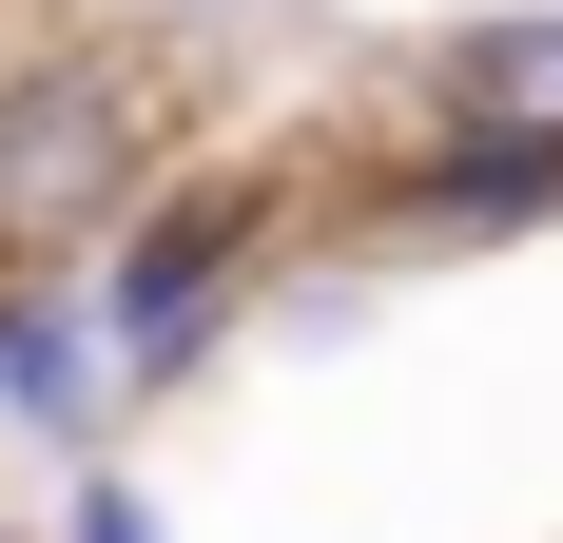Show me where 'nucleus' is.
<instances>
[{
	"mask_svg": "<svg viewBox=\"0 0 563 543\" xmlns=\"http://www.w3.org/2000/svg\"><path fill=\"white\" fill-rule=\"evenodd\" d=\"M175 78L136 20H20L0 40V291L98 272L175 175Z\"/></svg>",
	"mask_w": 563,
	"mask_h": 543,
	"instance_id": "f257e3e1",
	"label": "nucleus"
},
{
	"mask_svg": "<svg viewBox=\"0 0 563 543\" xmlns=\"http://www.w3.org/2000/svg\"><path fill=\"white\" fill-rule=\"evenodd\" d=\"M311 233H331V156H175V175H156V214L78 272V311H98L117 388H195Z\"/></svg>",
	"mask_w": 563,
	"mask_h": 543,
	"instance_id": "f03ea898",
	"label": "nucleus"
},
{
	"mask_svg": "<svg viewBox=\"0 0 563 543\" xmlns=\"http://www.w3.org/2000/svg\"><path fill=\"white\" fill-rule=\"evenodd\" d=\"M408 136H525L563 156V0H486L408 58Z\"/></svg>",
	"mask_w": 563,
	"mask_h": 543,
	"instance_id": "7ed1b4c3",
	"label": "nucleus"
},
{
	"mask_svg": "<svg viewBox=\"0 0 563 543\" xmlns=\"http://www.w3.org/2000/svg\"><path fill=\"white\" fill-rule=\"evenodd\" d=\"M0 428H40V446H78V466H98L117 350H98V311H78V291H0Z\"/></svg>",
	"mask_w": 563,
	"mask_h": 543,
	"instance_id": "20e7f679",
	"label": "nucleus"
},
{
	"mask_svg": "<svg viewBox=\"0 0 563 543\" xmlns=\"http://www.w3.org/2000/svg\"><path fill=\"white\" fill-rule=\"evenodd\" d=\"M58 543H175V524L136 505V466H78V505H58Z\"/></svg>",
	"mask_w": 563,
	"mask_h": 543,
	"instance_id": "39448f33",
	"label": "nucleus"
},
{
	"mask_svg": "<svg viewBox=\"0 0 563 543\" xmlns=\"http://www.w3.org/2000/svg\"><path fill=\"white\" fill-rule=\"evenodd\" d=\"M0 543H20V524H0Z\"/></svg>",
	"mask_w": 563,
	"mask_h": 543,
	"instance_id": "423d86ee",
	"label": "nucleus"
}]
</instances>
